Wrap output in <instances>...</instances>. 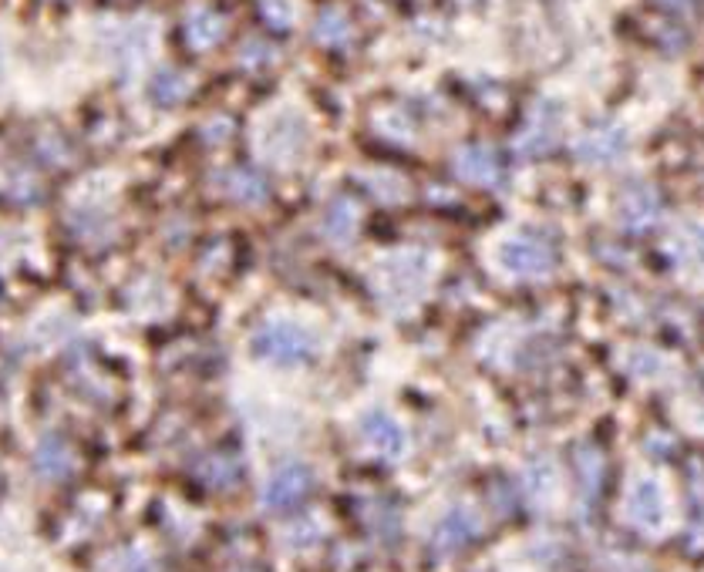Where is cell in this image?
Listing matches in <instances>:
<instances>
[{"label":"cell","instance_id":"1","mask_svg":"<svg viewBox=\"0 0 704 572\" xmlns=\"http://www.w3.org/2000/svg\"><path fill=\"white\" fill-rule=\"evenodd\" d=\"M435 276V260L422 250H398L388 253L371 270V286L382 307L391 313H408L425 294Z\"/></svg>","mask_w":704,"mask_h":572},{"label":"cell","instance_id":"2","mask_svg":"<svg viewBox=\"0 0 704 572\" xmlns=\"http://www.w3.org/2000/svg\"><path fill=\"white\" fill-rule=\"evenodd\" d=\"M254 357L267 360V364H280V367H297L317 357L320 341L310 326L286 320V317H273L263 326H257V334L250 341Z\"/></svg>","mask_w":704,"mask_h":572},{"label":"cell","instance_id":"3","mask_svg":"<svg viewBox=\"0 0 704 572\" xmlns=\"http://www.w3.org/2000/svg\"><path fill=\"white\" fill-rule=\"evenodd\" d=\"M307 142H310V129H307L304 115L294 108H280L260 121V132H257L260 158L277 169L297 166V162L304 158Z\"/></svg>","mask_w":704,"mask_h":572},{"label":"cell","instance_id":"4","mask_svg":"<svg viewBox=\"0 0 704 572\" xmlns=\"http://www.w3.org/2000/svg\"><path fill=\"white\" fill-rule=\"evenodd\" d=\"M495 263H500V270L513 279H543L556 270V250L543 233L519 229L500 242Z\"/></svg>","mask_w":704,"mask_h":572},{"label":"cell","instance_id":"5","mask_svg":"<svg viewBox=\"0 0 704 572\" xmlns=\"http://www.w3.org/2000/svg\"><path fill=\"white\" fill-rule=\"evenodd\" d=\"M563 135V108L553 98H540L529 115H526V126L516 135V155L519 158H540L550 148L560 145Z\"/></svg>","mask_w":704,"mask_h":572},{"label":"cell","instance_id":"6","mask_svg":"<svg viewBox=\"0 0 704 572\" xmlns=\"http://www.w3.org/2000/svg\"><path fill=\"white\" fill-rule=\"evenodd\" d=\"M314 488V472L304 462H283L273 468V475L263 485V509L273 515H283L290 509H297Z\"/></svg>","mask_w":704,"mask_h":572},{"label":"cell","instance_id":"7","mask_svg":"<svg viewBox=\"0 0 704 572\" xmlns=\"http://www.w3.org/2000/svg\"><path fill=\"white\" fill-rule=\"evenodd\" d=\"M627 152V132L613 126V121H597V126L584 129V135L576 139L573 155L587 166H617Z\"/></svg>","mask_w":704,"mask_h":572},{"label":"cell","instance_id":"8","mask_svg":"<svg viewBox=\"0 0 704 572\" xmlns=\"http://www.w3.org/2000/svg\"><path fill=\"white\" fill-rule=\"evenodd\" d=\"M660 213H665L660 195L647 182H631L617 195V223L631 233H647L660 219Z\"/></svg>","mask_w":704,"mask_h":572},{"label":"cell","instance_id":"9","mask_svg":"<svg viewBox=\"0 0 704 572\" xmlns=\"http://www.w3.org/2000/svg\"><path fill=\"white\" fill-rule=\"evenodd\" d=\"M482 536V519L472 505H455L448 509L438 525H435V533H432V552L438 556H451V552H459L466 549L469 543H476Z\"/></svg>","mask_w":704,"mask_h":572},{"label":"cell","instance_id":"10","mask_svg":"<svg viewBox=\"0 0 704 572\" xmlns=\"http://www.w3.org/2000/svg\"><path fill=\"white\" fill-rule=\"evenodd\" d=\"M627 519L641 533H660L668 522V499L657 478H637L627 492Z\"/></svg>","mask_w":704,"mask_h":572},{"label":"cell","instance_id":"11","mask_svg":"<svg viewBox=\"0 0 704 572\" xmlns=\"http://www.w3.org/2000/svg\"><path fill=\"white\" fill-rule=\"evenodd\" d=\"M357 431H361V441L371 448V452L382 455V458H391V462L401 458L404 448H408L404 428H401L388 412H367V415L361 418Z\"/></svg>","mask_w":704,"mask_h":572},{"label":"cell","instance_id":"12","mask_svg":"<svg viewBox=\"0 0 704 572\" xmlns=\"http://www.w3.org/2000/svg\"><path fill=\"white\" fill-rule=\"evenodd\" d=\"M455 166V176L472 182V186H482V189H492L503 182V162L495 155L489 145H466L455 152L451 158Z\"/></svg>","mask_w":704,"mask_h":572},{"label":"cell","instance_id":"13","mask_svg":"<svg viewBox=\"0 0 704 572\" xmlns=\"http://www.w3.org/2000/svg\"><path fill=\"white\" fill-rule=\"evenodd\" d=\"M220 189L226 199L239 202V206H263V202L270 199V182L260 172L243 169V166L220 172Z\"/></svg>","mask_w":704,"mask_h":572},{"label":"cell","instance_id":"14","mask_svg":"<svg viewBox=\"0 0 704 572\" xmlns=\"http://www.w3.org/2000/svg\"><path fill=\"white\" fill-rule=\"evenodd\" d=\"M357 223H361V213L351 199H335L330 206L324 210V219H320V233L330 247H351L354 236H357Z\"/></svg>","mask_w":704,"mask_h":572},{"label":"cell","instance_id":"15","mask_svg":"<svg viewBox=\"0 0 704 572\" xmlns=\"http://www.w3.org/2000/svg\"><path fill=\"white\" fill-rule=\"evenodd\" d=\"M34 468L40 478H68L74 472V452H71V444L61 438V434H48V438H40V444L34 448Z\"/></svg>","mask_w":704,"mask_h":572},{"label":"cell","instance_id":"16","mask_svg":"<svg viewBox=\"0 0 704 572\" xmlns=\"http://www.w3.org/2000/svg\"><path fill=\"white\" fill-rule=\"evenodd\" d=\"M183 31H186V40H189V45H192L196 51H210V48H216L220 40H223L226 21H223L216 11H210V8H196V11L186 17Z\"/></svg>","mask_w":704,"mask_h":572},{"label":"cell","instance_id":"17","mask_svg":"<svg viewBox=\"0 0 704 572\" xmlns=\"http://www.w3.org/2000/svg\"><path fill=\"white\" fill-rule=\"evenodd\" d=\"M668 257L678 266H704V223H684L668 236Z\"/></svg>","mask_w":704,"mask_h":572},{"label":"cell","instance_id":"18","mask_svg":"<svg viewBox=\"0 0 704 572\" xmlns=\"http://www.w3.org/2000/svg\"><path fill=\"white\" fill-rule=\"evenodd\" d=\"M149 92H152V98H155L162 108H173V105H179L183 98H189L192 78L183 74V71H176V68H162V71H155Z\"/></svg>","mask_w":704,"mask_h":572},{"label":"cell","instance_id":"19","mask_svg":"<svg viewBox=\"0 0 704 572\" xmlns=\"http://www.w3.org/2000/svg\"><path fill=\"white\" fill-rule=\"evenodd\" d=\"M152 40H155V31H152V24H132V27H126V34H121V40H118V61H121V68H136V64H142L145 58H149V51H152Z\"/></svg>","mask_w":704,"mask_h":572},{"label":"cell","instance_id":"20","mask_svg":"<svg viewBox=\"0 0 704 572\" xmlns=\"http://www.w3.org/2000/svg\"><path fill=\"white\" fill-rule=\"evenodd\" d=\"M351 21H348V14L344 11H338V8H327V11H320V17H317V24H314V37L320 40L324 48H344L348 40H351Z\"/></svg>","mask_w":704,"mask_h":572},{"label":"cell","instance_id":"21","mask_svg":"<svg viewBox=\"0 0 704 572\" xmlns=\"http://www.w3.org/2000/svg\"><path fill=\"white\" fill-rule=\"evenodd\" d=\"M523 485H526V496L532 502H550L556 496V472L550 462H532L523 475Z\"/></svg>","mask_w":704,"mask_h":572},{"label":"cell","instance_id":"22","mask_svg":"<svg viewBox=\"0 0 704 572\" xmlns=\"http://www.w3.org/2000/svg\"><path fill=\"white\" fill-rule=\"evenodd\" d=\"M199 478L213 488H230L239 481V462L233 455H210L199 465Z\"/></svg>","mask_w":704,"mask_h":572},{"label":"cell","instance_id":"23","mask_svg":"<svg viewBox=\"0 0 704 572\" xmlns=\"http://www.w3.org/2000/svg\"><path fill=\"white\" fill-rule=\"evenodd\" d=\"M98 572H159V565L152 562V556H145L139 549H121V552L108 556Z\"/></svg>","mask_w":704,"mask_h":572},{"label":"cell","instance_id":"24","mask_svg":"<svg viewBox=\"0 0 704 572\" xmlns=\"http://www.w3.org/2000/svg\"><path fill=\"white\" fill-rule=\"evenodd\" d=\"M367 189L375 192L378 199H385V202H398V199L408 195V189H404V182L398 176H375V179H367Z\"/></svg>","mask_w":704,"mask_h":572},{"label":"cell","instance_id":"25","mask_svg":"<svg viewBox=\"0 0 704 572\" xmlns=\"http://www.w3.org/2000/svg\"><path fill=\"white\" fill-rule=\"evenodd\" d=\"M627 371L631 374H637V378H650V374H657L660 371V357L654 354V350H631V357H627Z\"/></svg>","mask_w":704,"mask_h":572},{"label":"cell","instance_id":"26","mask_svg":"<svg viewBox=\"0 0 704 572\" xmlns=\"http://www.w3.org/2000/svg\"><path fill=\"white\" fill-rule=\"evenodd\" d=\"M263 14L273 27L294 24V4H290V0H263Z\"/></svg>","mask_w":704,"mask_h":572},{"label":"cell","instance_id":"27","mask_svg":"<svg viewBox=\"0 0 704 572\" xmlns=\"http://www.w3.org/2000/svg\"><path fill=\"white\" fill-rule=\"evenodd\" d=\"M320 536H324V533H320L317 522H297V525L286 533V543H294L297 549H304V546H314Z\"/></svg>","mask_w":704,"mask_h":572},{"label":"cell","instance_id":"28","mask_svg":"<svg viewBox=\"0 0 704 572\" xmlns=\"http://www.w3.org/2000/svg\"><path fill=\"white\" fill-rule=\"evenodd\" d=\"M660 4H665V8H671V11H684V8L691 4V0H660Z\"/></svg>","mask_w":704,"mask_h":572},{"label":"cell","instance_id":"29","mask_svg":"<svg viewBox=\"0 0 704 572\" xmlns=\"http://www.w3.org/2000/svg\"><path fill=\"white\" fill-rule=\"evenodd\" d=\"M620 572H644V569H620Z\"/></svg>","mask_w":704,"mask_h":572}]
</instances>
